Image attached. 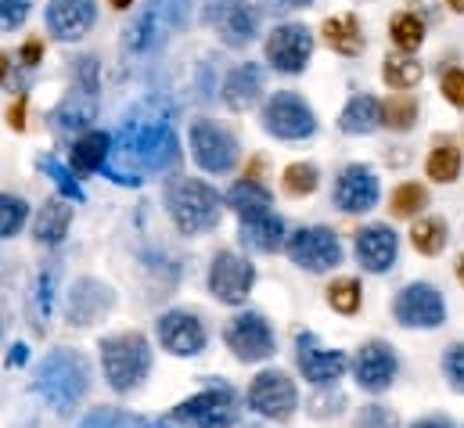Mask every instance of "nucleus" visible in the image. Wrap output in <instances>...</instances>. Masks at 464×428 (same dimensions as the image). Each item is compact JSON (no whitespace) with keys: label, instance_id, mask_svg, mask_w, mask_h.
Masks as SVG:
<instances>
[{"label":"nucleus","instance_id":"nucleus-11","mask_svg":"<svg viewBox=\"0 0 464 428\" xmlns=\"http://www.w3.org/2000/svg\"><path fill=\"white\" fill-rule=\"evenodd\" d=\"M263 126H266L274 137H281V141H303V137H314L317 119H314L310 105H306L299 94L277 91V94L266 102V108H263Z\"/></svg>","mask_w":464,"mask_h":428},{"label":"nucleus","instance_id":"nucleus-34","mask_svg":"<svg viewBox=\"0 0 464 428\" xmlns=\"http://www.w3.org/2000/svg\"><path fill=\"white\" fill-rule=\"evenodd\" d=\"M382 76H385V87L407 94V91H414V87L421 83L425 69H421V62H414L411 54H389L385 65H382Z\"/></svg>","mask_w":464,"mask_h":428},{"label":"nucleus","instance_id":"nucleus-39","mask_svg":"<svg viewBox=\"0 0 464 428\" xmlns=\"http://www.w3.org/2000/svg\"><path fill=\"white\" fill-rule=\"evenodd\" d=\"M33 306H36V331H44L51 314H54V263L44 267V274L36 277V292H33Z\"/></svg>","mask_w":464,"mask_h":428},{"label":"nucleus","instance_id":"nucleus-5","mask_svg":"<svg viewBox=\"0 0 464 428\" xmlns=\"http://www.w3.org/2000/svg\"><path fill=\"white\" fill-rule=\"evenodd\" d=\"M166 209L173 216V223L184 230V234H202V230H213L220 223V195L202 184V180H191V177H180V180H169L166 184Z\"/></svg>","mask_w":464,"mask_h":428},{"label":"nucleus","instance_id":"nucleus-14","mask_svg":"<svg viewBox=\"0 0 464 428\" xmlns=\"http://www.w3.org/2000/svg\"><path fill=\"white\" fill-rule=\"evenodd\" d=\"M295 356H299V371L310 385L317 389H328L332 382H339L343 374L349 371V356L343 349H324L317 335L303 331L295 338Z\"/></svg>","mask_w":464,"mask_h":428},{"label":"nucleus","instance_id":"nucleus-13","mask_svg":"<svg viewBox=\"0 0 464 428\" xmlns=\"http://www.w3.org/2000/svg\"><path fill=\"white\" fill-rule=\"evenodd\" d=\"M314 54V33L303 22H285L266 36V62L277 73H303Z\"/></svg>","mask_w":464,"mask_h":428},{"label":"nucleus","instance_id":"nucleus-57","mask_svg":"<svg viewBox=\"0 0 464 428\" xmlns=\"http://www.w3.org/2000/svg\"><path fill=\"white\" fill-rule=\"evenodd\" d=\"M245 428H263V425H245Z\"/></svg>","mask_w":464,"mask_h":428},{"label":"nucleus","instance_id":"nucleus-53","mask_svg":"<svg viewBox=\"0 0 464 428\" xmlns=\"http://www.w3.org/2000/svg\"><path fill=\"white\" fill-rule=\"evenodd\" d=\"M137 428H173V425H169V422H144V418H140V425Z\"/></svg>","mask_w":464,"mask_h":428},{"label":"nucleus","instance_id":"nucleus-49","mask_svg":"<svg viewBox=\"0 0 464 428\" xmlns=\"http://www.w3.org/2000/svg\"><path fill=\"white\" fill-rule=\"evenodd\" d=\"M411 428H454V425H450V418L440 414V418H421V422H414Z\"/></svg>","mask_w":464,"mask_h":428},{"label":"nucleus","instance_id":"nucleus-26","mask_svg":"<svg viewBox=\"0 0 464 428\" xmlns=\"http://www.w3.org/2000/svg\"><path fill=\"white\" fill-rule=\"evenodd\" d=\"M321 36H324V44L335 51V54H343V58H356V54H363V25H360V18L356 15H335V18H328L324 25H321Z\"/></svg>","mask_w":464,"mask_h":428},{"label":"nucleus","instance_id":"nucleus-25","mask_svg":"<svg viewBox=\"0 0 464 428\" xmlns=\"http://www.w3.org/2000/svg\"><path fill=\"white\" fill-rule=\"evenodd\" d=\"M263 83H266L263 65H256V62L237 65V69L227 73V80H224V105L231 108V112H248V108L263 98Z\"/></svg>","mask_w":464,"mask_h":428},{"label":"nucleus","instance_id":"nucleus-19","mask_svg":"<svg viewBox=\"0 0 464 428\" xmlns=\"http://www.w3.org/2000/svg\"><path fill=\"white\" fill-rule=\"evenodd\" d=\"M256 285V270L245 256H234V252H220L209 267V292L220 299V303H245L248 292Z\"/></svg>","mask_w":464,"mask_h":428},{"label":"nucleus","instance_id":"nucleus-24","mask_svg":"<svg viewBox=\"0 0 464 428\" xmlns=\"http://www.w3.org/2000/svg\"><path fill=\"white\" fill-rule=\"evenodd\" d=\"M241 241H245L252 252H266V256H270V252H277V248L288 245V227H285V219L274 213V209L245 216V219H241Z\"/></svg>","mask_w":464,"mask_h":428},{"label":"nucleus","instance_id":"nucleus-40","mask_svg":"<svg viewBox=\"0 0 464 428\" xmlns=\"http://www.w3.org/2000/svg\"><path fill=\"white\" fill-rule=\"evenodd\" d=\"M317 170L310 166V162H292L288 170H285V191L292 195V199H306V195H314L317 191Z\"/></svg>","mask_w":464,"mask_h":428},{"label":"nucleus","instance_id":"nucleus-32","mask_svg":"<svg viewBox=\"0 0 464 428\" xmlns=\"http://www.w3.org/2000/svg\"><path fill=\"white\" fill-rule=\"evenodd\" d=\"M461 166H464L461 148L450 144V141H440V144L429 151V159H425V173H429V180H436V184H454V180L461 177Z\"/></svg>","mask_w":464,"mask_h":428},{"label":"nucleus","instance_id":"nucleus-23","mask_svg":"<svg viewBox=\"0 0 464 428\" xmlns=\"http://www.w3.org/2000/svg\"><path fill=\"white\" fill-rule=\"evenodd\" d=\"M94 22H98L94 0H51L47 4V29L65 44L83 40L94 29Z\"/></svg>","mask_w":464,"mask_h":428},{"label":"nucleus","instance_id":"nucleus-30","mask_svg":"<svg viewBox=\"0 0 464 428\" xmlns=\"http://www.w3.org/2000/svg\"><path fill=\"white\" fill-rule=\"evenodd\" d=\"M227 202L234 206V213L241 216H256V213H266L274 206V195L266 191V184L245 177V180H234V188L227 191Z\"/></svg>","mask_w":464,"mask_h":428},{"label":"nucleus","instance_id":"nucleus-8","mask_svg":"<svg viewBox=\"0 0 464 428\" xmlns=\"http://www.w3.org/2000/svg\"><path fill=\"white\" fill-rule=\"evenodd\" d=\"M248 407L266 422H292L299 407V389L285 371H263L248 385Z\"/></svg>","mask_w":464,"mask_h":428},{"label":"nucleus","instance_id":"nucleus-36","mask_svg":"<svg viewBox=\"0 0 464 428\" xmlns=\"http://www.w3.org/2000/svg\"><path fill=\"white\" fill-rule=\"evenodd\" d=\"M414 122H418V102H414L411 94H392V98L382 102V126L403 133V130H411Z\"/></svg>","mask_w":464,"mask_h":428},{"label":"nucleus","instance_id":"nucleus-21","mask_svg":"<svg viewBox=\"0 0 464 428\" xmlns=\"http://www.w3.org/2000/svg\"><path fill=\"white\" fill-rule=\"evenodd\" d=\"M159 342L173 353V356H198L209 342L206 324L188 310H169L159 317Z\"/></svg>","mask_w":464,"mask_h":428},{"label":"nucleus","instance_id":"nucleus-42","mask_svg":"<svg viewBox=\"0 0 464 428\" xmlns=\"http://www.w3.org/2000/svg\"><path fill=\"white\" fill-rule=\"evenodd\" d=\"M137 425H140V418L112 411V407H98V411H91V414L80 422V428H137Z\"/></svg>","mask_w":464,"mask_h":428},{"label":"nucleus","instance_id":"nucleus-38","mask_svg":"<svg viewBox=\"0 0 464 428\" xmlns=\"http://www.w3.org/2000/svg\"><path fill=\"white\" fill-rule=\"evenodd\" d=\"M36 166H40V173H47V177L58 184L62 199H69V202H87V191L80 188V180H76V173H72L69 166H62V162H58V159H51V155H44Z\"/></svg>","mask_w":464,"mask_h":428},{"label":"nucleus","instance_id":"nucleus-12","mask_svg":"<svg viewBox=\"0 0 464 428\" xmlns=\"http://www.w3.org/2000/svg\"><path fill=\"white\" fill-rule=\"evenodd\" d=\"M224 342L241 364H256V360H270L277 342L274 331L263 314H237L227 327H224Z\"/></svg>","mask_w":464,"mask_h":428},{"label":"nucleus","instance_id":"nucleus-27","mask_svg":"<svg viewBox=\"0 0 464 428\" xmlns=\"http://www.w3.org/2000/svg\"><path fill=\"white\" fill-rule=\"evenodd\" d=\"M69 223H72L69 202H65V199H51V202H44V209L33 219V238H36L40 245H58V241L65 238Z\"/></svg>","mask_w":464,"mask_h":428},{"label":"nucleus","instance_id":"nucleus-20","mask_svg":"<svg viewBox=\"0 0 464 428\" xmlns=\"http://www.w3.org/2000/svg\"><path fill=\"white\" fill-rule=\"evenodd\" d=\"M378 195H382V184H378L374 170H371V166H363V162L346 166V170L339 173V180H335V191H332L335 209L353 213V216L374 209V206H378Z\"/></svg>","mask_w":464,"mask_h":428},{"label":"nucleus","instance_id":"nucleus-51","mask_svg":"<svg viewBox=\"0 0 464 428\" xmlns=\"http://www.w3.org/2000/svg\"><path fill=\"white\" fill-rule=\"evenodd\" d=\"M25 356H29V349H25V345H22V342H18V345H14V349H11V364H14V367H18V364H25Z\"/></svg>","mask_w":464,"mask_h":428},{"label":"nucleus","instance_id":"nucleus-7","mask_svg":"<svg viewBox=\"0 0 464 428\" xmlns=\"http://www.w3.org/2000/svg\"><path fill=\"white\" fill-rule=\"evenodd\" d=\"M177 422L191 428H234L241 411H237V393L224 378H209V385L202 393H195L191 400H184L173 411Z\"/></svg>","mask_w":464,"mask_h":428},{"label":"nucleus","instance_id":"nucleus-15","mask_svg":"<svg viewBox=\"0 0 464 428\" xmlns=\"http://www.w3.org/2000/svg\"><path fill=\"white\" fill-rule=\"evenodd\" d=\"M392 314L403 327H440L447 321V303H443L440 288L418 281V285H407V288L396 292Z\"/></svg>","mask_w":464,"mask_h":428},{"label":"nucleus","instance_id":"nucleus-56","mask_svg":"<svg viewBox=\"0 0 464 428\" xmlns=\"http://www.w3.org/2000/svg\"><path fill=\"white\" fill-rule=\"evenodd\" d=\"M447 7H450V11H461L464 15V0H447Z\"/></svg>","mask_w":464,"mask_h":428},{"label":"nucleus","instance_id":"nucleus-17","mask_svg":"<svg viewBox=\"0 0 464 428\" xmlns=\"http://www.w3.org/2000/svg\"><path fill=\"white\" fill-rule=\"evenodd\" d=\"M191 151H195V162L206 170V173H227L237 162V141H234L231 130H224L220 122H195L191 126Z\"/></svg>","mask_w":464,"mask_h":428},{"label":"nucleus","instance_id":"nucleus-50","mask_svg":"<svg viewBox=\"0 0 464 428\" xmlns=\"http://www.w3.org/2000/svg\"><path fill=\"white\" fill-rule=\"evenodd\" d=\"M270 11H288V7H306L310 0H266Z\"/></svg>","mask_w":464,"mask_h":428},{"label":"nucleus","instance_id":"nucleus-44","mask_svg":"<svg viewBox=\"0 0 464 428\" xmlns=\"http://www.w3.org/2000/svg\"><path fill=\"white\" fill-rule=\"evenodd\" d=\"M443 374L454 393H464V342H454L443 356Z\"/></svg>","mask_w":464,"mask_h":428},{"label":"nucleus","instance_id":"nucleus-54","mask_svg":"<svg viewBox=\"0 0 464 428\" xmlns=\"http://www.w3.org/2000/svg\"><path fill=\"white\" fill-rule=\"evenodd\" d=\"M454 274H458V281L464 285V256H458V263H454Z\"/></svg>","mask_w":464,"mask_h":428},{"label":"nucleus","instance_id":"nucleus-48","mask_svg":"<svg viewBox=\"0 0 464 428\" xmlns=\"http://www.w3.org/2000/svg\"><path fill=\"white\" fill-rule=\"evenodd\" d=\"M25 126V98H18V105L11 108V130H22Z\"/></svg>","mask_w":464,"mask_h":428},{"label":"nucleus","instance_id":"nucleus-47","mask_svg":"<svg viewBox=\"0 0 464 428\" xmlns=\"http://www.w3.org/2000/svg\"><path fill=\"white\" fill-rule=\"evenodd\" d=\"M40 58H44V44H40V40L22 44V62H25V65H36Z\"/></svg>","mask_w":464,"mask_h":428},{"label":"nucleus","instance_id":"nucleus-43","mask_svg":"<svg viewBox=\"0 0 464 428\" xmlns=\"http://www.w3.org/2000/svg\"><path fill=\"white\" fill-rule=\"evenodd\" d=\"M353 428H400V418L382 404H367V407L356 411Z\"/></svg>","mask_w":464,"mask_h":428},{"label":"nucleus","instance_id":"nucleus-16","mask_svg":"<svg viewBox=\"0 0 464 428\" xmlns=\"http://www.w3.org/2000/svg\"><path fill=\"white\" fill-rule=\"evenodd\" d=\"M396 371H400V360H396V349L382 338H371L356 349L353 356V378L363 393H385L392 382H396Z\"/></svg>","mask_w":464,"mask_h":428},{"label":"nucleus","instance_id":"nucleus-31","mask_svg":"<svg viewBox=\"0 0 464 428\" xmlns=\"http://www.w3.org/2000/svg\"><path fill=\"white\" fill-rule=\"evenodd\" d=\"M109 148H112V137H109V133H102V130L83 133V137L76 141V148H72V170H76V173H94V170H102L105 159H109Z\"/></svg>","mask_w":464,"mask_h":428},{"label":"nucleus","instance_id":"nucleus-52","mask_svg":"<svg viewBox=\"0 0 464 428\" xmlns=\"http://www.w3.org/2000/svg\"><path fill=\"white\" fill-rule=\"evenodd\" d=\"M7 73H11V58H7L4 51H0V83L7 80Z\"/></svg>","mask_w":464,"mask_h":428},{"label":"nucleus","instance_id":"nucleus-18","mask_svg":"<svg viewBox=\"0 0 464 428\" xmlns=\"http://www.w3.org/2000/svg\"><path fill=\"white\" fill-rule=\"evenodd\" d=\"M112 306H116V296H112V288L105 281L80 277L65 296V321L72 327H91V324L105 321Z\"/></svg>","mask_w":464,"mask_h":428},{"label":"nucleus","instance_id":"nucleus-37","mask_svg":"<svg viewBox=\"0 0 464 428\" xmlns=\"http://www.w3.org/2000/svg\"><path fill=\"white\" fill-rule=\"evenodd\" d=\"M324 296H328V306L335 314H343V317H353L360 310V303H363V288H360L356 277H335Z\"/></svg>","mask_w":464,"mask_h":428},{"label":"nucleus","instance_id":"nucleus-33","mask_svg":"<svg viewBox=\"0 0 464 428\" xmlns=\"http://www.w3.org/2000/svg\"><path fill=\"white\" fill-rule=\"evenodd\" d=\"M447 238H450V227L443 216H421L414 227H411V245L421 252V256H440L447 248Z\"/></svg>","mask_w":464,"mask_h":428},{"label":"nucleus","instance_id":"nucleus-22","mask_svg":"<svg viewBox=\"0 0 464 428\" xmlns=\"http://www.w3.org/2000/svg\"><path fill=\"white\" fill-rule=\"evenodd\" d=\"M396 252H400V241H396V230L389 223H367L356 230V259L367 274L392 270Z\"/></svg>","mask_w":464,"mask_h":428},{"label":"nucleus","instance_id":"nucleus-55","mask_svg":"<svg viewBox=\"0 0 464 428\" xmlns=\"http://www.w3.org/2000/svg\"><path fill=\"white\" fill-rule=\"evenodd\" d=\"M109 4H112V7H116V11H126V7H130V4H133V0H109Z\"/></svg>","mask_w":464,"mask_h":428},{"label":"nucleus","instance_id":"nucleus-1","mask_svg":"<svg viewBox=\"0 0 464 428\" xmlns=\"http://www.w3.org/2000/svg\"><path fill=\"white\" fill-rule=\"evenodd\" d=\"M180 162V137L173 126V108L162 98L140 102L112 137L105 173L122 188H137L155 173H169Z\"/></svg>","mask_w":464,"mask_h":428},{"label":"nucleus","instance_id":"nucleus-28","mask_svg":"<svg viewBox=\"0 0 464 428\" xmlns=\"http://www.w3.org/2000/svg\"><path fill=\"white\" fill-rule=\"evenodd\" d=\"M389 40L396 47V54H411L425 44V18L418 11H396L389 18Z\"/></svg>","mask_w":464,"mask_h":428},{"label":"nucleus","instance_id":"nucleus-3","mask_svg":"<svg viewBox=\"0 0 464 428\" xmlns=\"http://www.w3.org/2000/svg\"><path fill=\"white\" fill-rule=\"evenodd\" d=\"M102 367L116 393H133L151 371V345L140 331H119L102 338Z\"/></svg>","mask_w":464,"mask_h":428},{"label":"nucleus","instance_id":"nucleus-6","mask_svg":"<svg viewBox=\"0 0 464 428\" xmlns=\"http://www.w3.org/2000/svg\"><path fill=\"white\" fill-rule=\"evenodd\" d=\"M188 22H191V0H148V7L126 29V47L133 54L159 51L173 33L188 29Z\"/></svg>","mask_w":464,"mask_h":428},{"label":"nucleus","instance_id":"nucleus-29","mask_svg":"<svg viewBox=\"0 0 464 428\" xmlns=\"http://www.w3.org/2000/svg\"><path fill=\"white\" fill-rule=\"evenodd\" d=\"M378 126H382V105H378V98H371V94L349 98V105L343 108V115H339V130H343V133H371V130H378Z\"/></svg>","mask_w":464,"mask_h":428},{"label":"nucleus","instance_id":"nucleus-4","mask_svg":"<svg viewBox=\"0 0 464 428\" xmlns=\"http://www.w3.org/2000/svg\"><path fill=\"white\" fill-rule=\"evenodd\" d=\"M98 115V62L94 58H76L72 87L51 112V126L62 137L72 133H91V122Z\"/></svg>","mask_w":464,"mask_h":428},{"label":"nucleus","instance_id":"nucleus-45","mask_svg":"<svg viewBox=\"0 0 464 428\" xmlns=\"http://www.w3.org/2000/svg\"><path fill=\"white\" fill-rule=\"evenodd\" d=\"M25 15H29V0H0V33L18 29Z\"/></svg>","mask_w":464,"mask_h":428},{"label":"nucleus","instance_id":"nucleus-46","mask_svg":"<svg viewBox=\"0 0 464 428\" xmlns=\"http://www.w3.org/2000/svg\"><path fill=\"white\" fill-rule=\"evenodd\" d=\"M440 91H443V98H447L450 105L464 112V69H447Z\"/></svg>","mask_w":464,"mask_h":428},{"label":"nucleus","instance_id":"nucleus-35","mask_svg":"<svg viewBox=\"0 0 464 428\" xmlns=\"http://www.w3.org/2000/svg\"><path fill=\"white\" fill-rule=\"evenodd\" d=\"M421 209H429V188H425V184H418V180L400 184V188L392 191V199H389V213L396 216V219L418 216Z\"/></svg>","mask_w":464,"mask_h":428},{"label":"nucleus","instance_id":"nucleus-2","mask_svg":"<svg viewBox=\"0 0 464 428\" xmlns=\"http://www.w3.org/2000/svg\"><path fill=\"white\" fill-rule=\"evenodd\" d=\"M33 389L58 414L76 411L83 404L87 389H91V364H87V356L76 353V349H54V353H47L36 364V371H33Z\"/></svg>","mask_w":464,"mask_h":428},{"label":"nucleus","instance_id":"nucleus-41","mask_svg":"<svg viewBox=\"0 0 464 428\" xmlns=\"http://www.w3.org/2000/svg\"><path fill=\"white\" fill-rule=\"evenodd\" d=\"M25 216H29V206L18 195H4L0 191V238H14L22 230V223H25Z\"/></svg>","mask_w":464,"mask_h":428},{"label":"nucleus","instance_id":"nucleus-9","mask_svg":"<svg viewBox=\"0 0 464 428\" xmlns=\"http://www.w3.org/2000/svg\"><path fill=\"white\" fill-rule=\"evenodd\" d=\"M285 248H288V259L310 274H324L343 263V245L332 227H299Z\"/></svg>","mask_w":464,"mask_h":428},{"label":"nucleus","instance_id":"nucleus-10","mask_svg":"<svg viewBox=\"0 0 464 428\" xmlns=\"http://www.w3.org/2000/svg\"><path fill=\"white\" fill-rule=\"evenodd\" d=\"M206 22L227 47H248L259 29V7L252 0H209Z\"/></svg>","mask_w":464,"mask_h":428}]
</instances>
